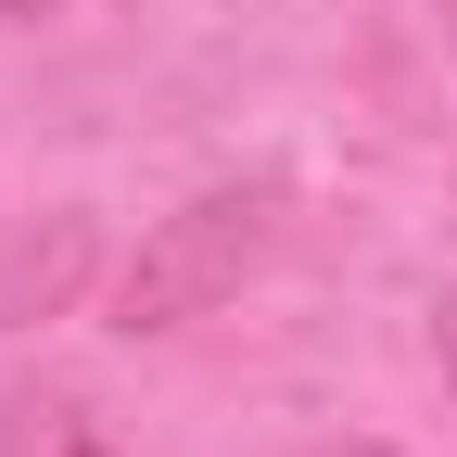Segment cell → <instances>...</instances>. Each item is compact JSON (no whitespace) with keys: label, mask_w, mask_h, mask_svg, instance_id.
Here are the masks:
<instances>
[{"label":"cell","mask_w":457,"mask_h":457,"mask_svg":"<svg viewBox=\"0 0 457 457\" xmlns=\"http://www.w3.org/2000/svg\"><path fill=\"white\" fill-rule=\"evenodd\" d=\"M279 242V179H216L179 216L140 228V254L114 267V330H191L216 305H242V279Z\"/></svg>","instance_id":"cell-1"},{"label":"cell","mask_w":457,"mask_h":457,"mask_svg":"<svg viewBox=\"0 0 457 457\" xmlns=\"http://www.w3.org/2000/svg\"><path fill=\"white\" fill-rule=\"evenodd\" d=\"M0 13H26V26H38V13H64V0H0Z\"/></svg>","instance_id":"cell-6"},{"label":"cell","mask_w":457,"mask_h":457,"mask_svg":"<svg viewBox=\"0 0 457 457\" xmlns=\"http://www.w3.org/2000/svg\"><path fill=\"white\" fill-rule=\"evenodd\" d=\"M432 356H445V381H457V279L432 293Z\"/></svg>","instance_id":"cell-4"},{"label":"cell","mask_w":457,"mask_h":457,"mask_svg":"<svg viewBox=\"0 0 457 457\" xmlns=\"http://www.w3.org/2000/svg\"><path fill=\"white\" fill-rule=\"evenodd\" d=\"M305 457H394V445H305Z\"/></svg>","instance_id":"cell-5"},{"label":"cell","mask_w":457,"mask_h":457,"mask_svg":"<svg viewBox=\"0 0 457 457\" xmlns=\"http://www.w3.org/2000/svg\"><path fill=\"white\" fill-rule=\"evenodd\" d=\"M445 38H457V0H445Z\"/></svg>","instance_id":"cell-7"},{"label":"cell","mask_w":457,"mask_h":457,"mask_svg":"<svg viewBox=\"0 0 457 457\" xmlns=\"http://www.w3.org/2000/svg\"><path fill=\"white\" fill-rule=\"evenodd\" d=\"M0 457H128V445L102 432V407L77 381H13L0 394Z\"/></svg>","instance_id":"cell-3"},{"label":"cell","mask_w":457,"mask_h":457,"mask_svg":"<svg viewBox=\"0 0 457 457\" xmlns=\"http://www.w3.org/2000/svg\"><path fill=\"white\" fill-rule=\"evenodd\" d=\"M89 267H102V228L89 216H38L13 254H0V330H38V318H64L89 293Z\"/></svg>","instance_id":"cell-2"}]
</instances>
